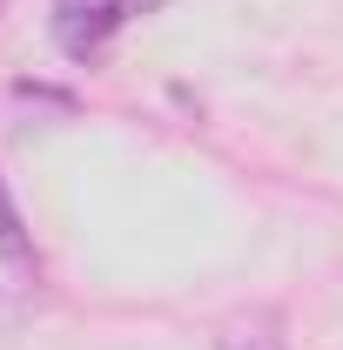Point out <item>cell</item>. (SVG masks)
I'll return each instance as SVG.
<instances>
[{
  "mask_svg": "<svg viewBox=\"0 0 343 350\" xmlns=\"http://www.w3.org/2000/svg\"><path fill=\"white\" fill-rule=\"evenodd\" d=\"M135 14H141L135 0H61V7H54V47H61L68 61H94Z\"/></svg>",
  "mask_w": 343,
  "mask_h": 350,
  "instance_id": "obj_1",
  "label": "cell"
},
{
  "mask_svg": "<svg viewBox=\"0 0 343 350\" xmlns=\"http://www.w3.org/2000/svg\"><path fill=\"white\" fill-rule=\"evenodd\" d=\"M0 262H7L14 283H34V276H41L34 236H27V222H20V209H14V189H7V182H0Z\"/></svg>",
  "mask_w": 343,
  "mask_h": 350,
  "instance_id": "obj_3",
  "label": "cell"
},
{
  "mask_svg": "<svg viewBox=\"0 0 343 350\" xmlns=\"http://www.w3.org/2000/svg\"><path fill=\"white\" fill-rule=\"evenodd\" d=\"M14 94H20V101H41V108H54V115H74V94H68V88L34 81V75H20V81H14Z\"/></svg>",
  "mask_w": 343,
  "mask_h": 350,
  "instance_id": "obj_4",
  "label": "cell"
},
{
  "mask_svg": "<svg viewBox=\"0 0 343 350\" xmlns=\"http://www.w3.org/2000/svg\"><path fill=\"white\" fill-rule=\"evenodd\" d=\"M215 350H290L283 337V310H243V317H229L222 330H215Z\"/></svg>",
  "mask_w": 343,
  "mask_h": 350,
  "instance_id": "obj_2",
  "label": "cell"
}]
</instances>
